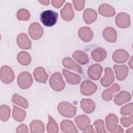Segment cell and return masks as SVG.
<instances>
[{"instance_id": "1", "label": "cell", "mask_w": 133, "mask_h": 133, "mask_svg": "<svg viewBox=\"0 0 133 133\" xmlns=\"http://www.w3.org/2000/svg\"><path fill=\"white\" fill-rule=\"evenodd\" d=\"M58 14L51 10H47L43 11L40 15V20L42 23L46 26H52L58 20Z\"/></svg>"}, {"instance_id": "2", "label": "cell", "mask_w": 133, "mask_h": 133, "mask_svg": "<svg viewBox=\"0 0 133 133\" xmlns=\"http://www.w3.org/2000/svg\"><path fill=\"white\" fill-rule=\"evenodd\" d=\"M59 113L64 117L72 118L76 113V108L69 102H60L57 107Z\"/></svg>"}, {"instance_id": "3", "label": "cell", "mask_w": 133, "mask_h": 133, "mask_svg": "<svg viewBox=\"0 0 133 133\" xmlns=\"http://www.w3.org/2000/svg\"><path fill=\"white\" fill-rule=\"evenodd\" d=\"M49 85L51 88L56 91H61L65 87V83L59 72L53 73L49 79Z\"/></svg>"}, {"instance_id": "4", "label": "cell", "mask_w": 133, "mask_h": 133, "mask_svg": "<svg viewBox=\"0 0 133 133\" xmlns=\"http://www.w3.org/2000/svg\"><path fill=\"white\" fill-rule=\"evenodd\" d=\"M17 83L20 88L22 89L29 88L33 83L31 74L28 72L20 73L17 77Z\"/></svg>"}, {"instance_id": "5", "label": "cell", "mask_w": 133, "mask_h": 133, "mask_svg": "<svg viewBox=\"0 0 133 133\" xmlns=\"http://www.w3.org/2000/svg\"><path fill=\"white\" fill-rule=\"evenodd\" d=\"M0 78L2 82L4 84L11 83L15 78V74L12 69L7 65L2 66L0 71Z\"/></svg>"}, {"instance_id": "6", "label": "cell", "mask_w": 133, "mask_h": 133, "mask_svg": "<svg viewBox=\"0 0 133 133\" xmlns=\"http://www.w3.org/2000/svg\"><path fill=\"white\" fill-rule=\"evenodd\" d=\"M97 89V85L88 79L83 81L80 86L81 92L84 96H90L94 94Z\"/></svg>"}, {"instance_id": "7", "label": "cell", "mask_w": 133, "mask_h": 133, "mask_svg": "<svg viewBox=\"0 0 133 133\" xmlns=\"http://www.w3.org/2000/svg\"><path fill=\"white\" fill-rule=\"evenodd\" d=\"M28 32L31 37L34 40L39 39L44 34L43 27L37 22H34L31 24L29 27Z\"/></svg>"}, {"instance_id": "8", "label": "cell", "mask_w": 133, "mask_h": 133, "mask_svg": "<svg viewBox=\"0 0 133 133\" xmlns=\"http://www.w3.org/2000/svg\"><path fill=\"white\" fill-rule=\"evenodd\" d=\"M115 23L121 28H126L130 25V16L125 12H120L115 17Z\"/></svg>"}, {"instance_id": "9", "label": "cell", "mask_w": 133, "mask_h": 133, "mask_svg": "<svg viewBox=\"0 0 133 133\" xmlns=\"http://www.w3.org/2000/svg\"><path fill=\"white\" fill-rule=\"evenodd\" d=\"M102 70L103 68L100 64L98 63L94 64L89 67L87 70L88 75L92 80H98L101 75Z\"/></svg>"}, {"instance_id": "10", "label": "cell", "mask_w": 133, "mask_h": 133, "mask_svg": "<svg viewBox=\"0 0 133 133\" xmlns=\"http://www.w3.org/2000/svg\"><path fill=\"white\" fill-rule=\"evenodd\" d=\"M61 18L65 21H70L74 17V12L72 5L70 3H66L63 8L60 11Z\"/></svg>"}, {"instance_id": "11", "label": "cell", "mask_w": 133, "mask_h": 133, "mask_svg": "<svg viewBox=\"0 0 133 133\" xmlns=\"http://www.w3.org/2000/svg\"><path fill=\"white\" fill-rule=\"evenodd\" d=\"M129 58V54L127 51L123 49L116 50L113 54V60L118 63H122L126 62Z\"/></svg>"}, {"instance_id": "12", "label": "cell", "mask_w": 133, "mask_h": 133, "mask_svg": "<svg viewBox=\"0 0 133 133\" xmlns=\"http://www.w3.org/2000/svg\"><path fill=\"white\" fill-rule=\"evenodd\" d=\"M18 46L23 49H30L32 47L31 42L28 36L25 33H21L18 35L17 38Z\"/></svg>"}, {"instance_id": "13", "label": "cell", "mask_w": 133, "mask_h": 133, "mask_svg": "<svg viewBox=\"0 0 133 133\" xmlns=\"http://www.w3.org/2000/svg\"><path fill=\"white\" fill-rule=\"evenodd\" d=\"M118 122L117 116L114 114H109L105 117L106 127L111 132H114Z\"/></svg>"}, {"instance_id": "14", "label": "cell", "mask_w": 133, "mask_h": 133, "mask_svg": "<svg viewBox=\"0 0 133 133\" xmlns=\"http://www.w3.org/2000/svg\"><path fill=\"white\" fill-rule=\"evenodd\" d=\"M113 69L116 79L118 81L124 80L128 74V68L126 65H114Z\"/></svg>"}, {"instance_id": "15", "label": "cell", "mask_w": 133, "mask_h": 133, "mask_svg": "<svg viewBox=\"0 0 133 133\" xmlns=\"http://www.w3.org/2000/svg\"><path fill=\"white\" fill-rule=\"evenodd\" d=\"M104 76L101 79V85L105 87H109L114 81V76L112 70L110 68H105Z\"/></svg>"}, {"instance_id": "16", "label": "cell", "mask_w": 133, "mask_h": 133, "mask_svg": "<svg viewBox=\"0 0 133 133\" xmlns=\"http://www.w3.org/2000/svg\"><path fill=\"white\" fill-rule=\"evenodd\" d=\"M120 87L116 83L114 84L110 88L104 90L102 94V98L104 101H110L119 90Z\"/></svg>"}, {"instance_id": "17", "label": "cell", "mask_w": 133, "mask_h": 133, "mask_svg": "<svg viewBox=\"0 0 133 133\" xmlns=\"http://www.w3.org/2000/svg\"><path fill=\"white\" fill-rule=\"evenodd\" d=\"M33 76L37 82L44 84L46 83L48 77L45 69L41 66L35 69L33 72Z\"/></svg>"}, {"instance_id": "18", "label": "cell", "mask_w": 133, "mask_h": 133, "mask_svg": "<svg viewBox=\"0 0 133 133\" xmlns=\"http://www.w3.org/2000/svg\"><path fill=\"white\" fill-rule=\"evenodd\" d=\"M78 35L83 42H89L93 37V33L90 28L83 26L78 30Z\"/></svg>"}, {"instance_id": "19", "label": "cell", "mask_w": 133, "mask_h": 133, "mask_svg": "<svg viewBox=\"0 0 133 133\" xmlns=\"http://www.w3.org/2000/svg\"><path fill=\"white\" fill-rule=\"evenodd\" d=\"M103 38L109 43H115L117 39V32L111 26L105 28L103 32Z\"/></svg>"}, {"instance_id": "20", "label": "cell", "mask_w": 133, "mask_h": 133, "mask_svg": "<svg viewBox=\"0 0 133 133\" xmlns=\"http://www.w3.org/2000/svg\"><path fill=\"white\" fill-rule=\"evenodd\" d=\"M62 72L67 82L70 84L77 85L81 81V77L79 75L73 73L66 69H63Z\"/></svg>"}, {"instance_id": "21", "label": "cell", "mask_w": 133, "mask_h": 133, "mask_svg": "<svg viewBox=\"0 0 133 133\" xmlns=\"http://www.w3.org/2000/svg\"><path fill=\"white\" fill-rule=\"evenodd\" d=\"M61 130L65 133H77L78 130L73 122L68 119L63 120L60 123Z\"/></svg>"}, {"instance_id": "22", "label": "cell", "mask_w": 133, "mask_h": 133, "mask_svg": "<svg viewBox=\"0 0 133 133\" xmlns=\"http://www.w3.org/2000/svg\"><path fill=\"white\" fill-rule=\"evenodd\" d=\"M99 13L105 17H111L115 15V11L114 8L108 4H102L98 8Z\"/></svg>"}, {"instance_id": "23", "label": "cell", "mask_w": 133, "mask_h": 133, "mask_svg": "<svg viewBox=\"0 0 133 133\" xmlns=\"http://www.w3.org/2000/svg\"><path fill=\"white\" fill-rule=\"evenodd\" d=\"M81 107L84 112L90 114L95 111L96 105L91 99H83L81 101Z\"/></svg>"}, {"instance_id": "24", "label": "cell", "mask_w": 133, "mask_h": 133, "mask_svg": "<svg viewBox=\"0 0 133 133\" xmlns=\"http://www.w3.org/2000/svg\"><path fill=\"white\" fill-rule=\"evenodd\" d=\"M98 15L97 12L93 9L91 8H87L85 9L84 11L83 18L87 24H91L94 22L97 18Z\"/></svg>"}, {"instance_id": "25", "label": "cell", "mask_w": 133, "mask_h": 133, "mask_svg": "<svg viewBox=\"0 0 133 133\" xmlns=\"http://www.w3.org/2000/svg\"><path fill=\"white\" fill-rule=\"evenodd\" d=\"M91 55L94 60L96 62H101L107 57V53L105 50L101 47L94 49L91 52Z\"/></svg>"}, {"instance_id": "26", "label": "cell", "mask_w": 133, "mask_h": 133, "mask_svg": "<svg viewBox=\"0 0 133 133\" xmlns=\"http://www.w3.org/2000/svg\"><path fill=\"white\" fill-rule=\"evenodd\" d=\"M62 62L63 66L68 69L75 71L79 73H81L82 72V68L70 57H65L62 60Z\"/></svg>"}, {"instance_id": "27", "label": "cell", "mask_w": 133, "mask_h": 133, "mask_svg": "<svg viewBox=\"0 0 133 133\" xmlns=\"http://www.w3.org/2000/svg\"><path fill=\"white\" fill-rule=\"evenodd\" d=\"M131 99V95L130 93L126 91H121L118 94H117L114 99V103L118 105H121L124 104L126 102H128Z\"/></svg>"}, {"instance_id": "28", "label": "cell", "mask_w": 133, "mask_h": 133, "mask_svg": "<svg viewBox=\"0 0 133 133\" xmlns=\"http://www.w3.org/2000/svg\"><path fill=\"white\" fill-rule=\"evenodd\" d=\"M73 58L78 63L84 65L88 62L89 59L87 54L81 50H76L73 54Z\"/></svg>"}, {"instance_id": "29", "label": "cell", "mask_w": 133, "mask_h": 133, "mask_svg": "<svg viewBox=\"0 0 133 133\" xmlns=\"http://www.w3.org/2000/svg\"><path fill=\"white\" fill-rule=\"evenodd\" d=\"M31 133H43L45 131L44 123L39 120H34L30 124Z\"/></svg>"}, {"instance_id": "30", "label": "cell", "mask_w": 133, "mask_h": 133, "mask_svg": "<svg viewBox=\"0 0 133 133\" xmlns=\"http://www.w3.org/2000/svg\"><path fill=\"white\" fill-rule=\"evenodd\" d=\"M12 117L13 118L18 122H21L24 120L26 117V112L17 107L16 105H14L12 110Z\"/></svg>"}, {"instance_id": "31", "label": "cell", "mask_w": 133, "mask_h": 133, "mask_svg": "<svg viewBox=\"0 0 133 133\" xmlns=\"http://www.w3.org/2000/svg\"><path fill=\"white\" fill-rule=\"evenodd\" d=\"M18 62L22 65H28L31 62V57L30 55L24 51L20 52L17 56Z\"/></svg>"}, {"instance_id": "32", "label": "cell", "mask_w": 133, "mask_h": 133, "mask_svg": "<svg viewBox=\"0 0 133 133\" xmlns=\"http://www.w3.org/2000/svg\"><path fill=\"white\" fill-rule=\"evenodd\" d=\"M74 121L80 130H82L85 126L90 123L89 118L86 115H78L75 118Z\"/></svg>"}, {"instance_id": "33", "label": "cell", "mask_w": 133, "mask_h": 133, "mask_svg": "<svg viewBox=\"0 0 133 133\" xmlns=\"http://www.w3.org/2000/svg\"><path fill=\"white\" fill-rule=\"evenodd\" d=\"M12 101L14 103L24 109H27L29 107V103L26 99L17 94L13 95L12 97Z\"/></svg>"}, {"instance_id": "34", "label": "cell", "mask_w": 133, "mask_h": 133, "mask_svg": "<svg viewBox=\"0 0 133 133\" xmlns=\"http://www.w3.org/2000/svg\"><path fill=\"white\" fill-rule=\"evenodd\" d=\"M59 131V127L57 122L51 117L48 115V123L47 125V131L48 133H57Z\"/></svg>"}, {"instance_id": "35", "label": "cell", "mask_w": 133, "mask_h": 133, "mask_svg": "<svg viewBox=\"0 0 133 133\" xmlns=\"http://www.w3.org/2000/svg\"><path fill=\"white\" fill-rule=\"evenodd\" d=\"M10 110L7 105H2L0 107V118L3 122L7 121L10 117Z\"/></svg>"}, {"instance_id": "36", "label": "cell", "mask_w": 133, "mask_h": 133, "mask_svg": "<svg viewBox=\"0 0 133 133\" xmlns=\"http://www.w3.org/2000/svg\"><path fill=\"white\" fill-rule=\"evenodd\" d=\"M29 11L24 8H21L17 12V18L20 21H26L30 18Z\"/></svg>"}, {"instance_id": "37", "label": "cell", "mask_w": 133, "mask_h": 133, "mask_svg": "<svg viewBox=\"0 0 133 133\" xmlns=\"http://www.w3.org/2000/svg\"><path fill=\"white\" fill-rule=\"evenodd\" d=\"M95 126L96 131L98 133H106L107 131L105 129L104 121L101 119H98L94 123Z\"/></svg>"}, {"instance_id": "38", "label": "cell", "mask_w": 133, "mask_h": 133, "mask_svg": "<svg viewBox=\"0 0 133 133\" xmlns=\"http://www.w3.org/2000/svg\"><path fill=\"white\" fill-rule=\"evenodd\" d=\"M133 112V104L132 102L127 104L121 108L120 113L123 115H130L132 114Z\"/></svg>"}, {"instance_id": "39", "label": "cell", "mask_w": 133, "mask_h": 133, "mask_svg": "<svg viewBox=\"0 0 133 133\" xmlns=\"http://www.w3.org/2000/svg\"><path fill=\"white\" fill-rule=\"evenodd\" d=\"M121 123L125 127L130 126L133 123V116L131 115L129 117L122 116L121 118Z\"/></svg>"}, {"instance_id": "40", "label": "cell", "mask_w": 133, "mask_h": 133, "mask_svg": "<svg viewBox=\"0 0 133 133\" xmlns=\"http://www.w3.org/2000/svg\"><path fill=\"white\" fill-rule=\"evenodd\" d=\"M72 3L74 5L75 9L77 11L82 10L84 7L85 1L74 0L72 1Z\"/></svg>"}, {"instance_id": "41", "label": "cell", "mask_w": 133, "mask_h": 133, "mask_svg": "<svg viewBox=\"0 0 133 133\" xmlns=\"http://www.w3.org/2000/svg\"><path fill=\"white\" fill-rule=\"evenodd\" d=\"M17 133H28L29 129L28 126L24 124L20 125L16 129Z\"/></svg>"}, {"instance_id": "42", "label": "cell", "mask_w": 133, "mask_h": 133, "mask_svg": "<svg viewBox=\"0 0 133 133\" xmlns=\"http://www.w3.org/2000/svg\"><path fill=\"white\" fill-rule=\"evenodd\" d=\"M65 1L53 0V1H51V4L54 7L56 8H59L62 6V5L65 3Z\"/></svg>"}, {"instance_id": "43", "label": "cell", "mask_w": 133, "mask_h": 133, "mask_svg": "<svg viewBox=\"0 0 133 133\" xmlns=\"http://www.w3.org/2000/svg\"><path fill=\"white\" fill-rule=\"evenodd\" d=\"M83 132L84 133H94L95 130L92 125H87L83 129Z\"/></svg>"}, {"instance_id": "44", "label": "cell", "mask_w": 133, "mask_h": 133, "mask_svg": "<svg viewBox=\"0 0 133 133\" xmlns=\"http://www.w3.org/2000/svg\"><path fill=\"white\" fill-rule=\"evenodd\" d=\"M123 132H124V130L120 125H118L117 126V127L114 131V132H119V133H122Z\"/></svg>"}, {"instance_id": "45", "label": "cell", "mask_w": 133, "mask_h": 133, "mask_svg": "<svg viewBox=\"0 0 133 133\" xmlns=\"http://www.w3.org/2000/svg\"><path fill=\"white\" fill-rule=\"evenodd\" d=\"M38 2H39L41 4H43V5H46V6L48 5L49 4V3H50V1H49V0H43V1H38Z\"/></svg>"}, {"instance_id": "46", "label": "cell", "mask_w": 133, "mask_h": 133, "mask_svg": "<svg viewBox=\"0 0 133 133\" xmlns=\"http://www.w3.org/2000/svg\"><path fill=\"white\" fill-rule=\"evenodd\" d=\"M128 65L129 66V67L131 69H132V57H131L130 60L129 61V62H128Z\"/></svg>"}]
</instances>
